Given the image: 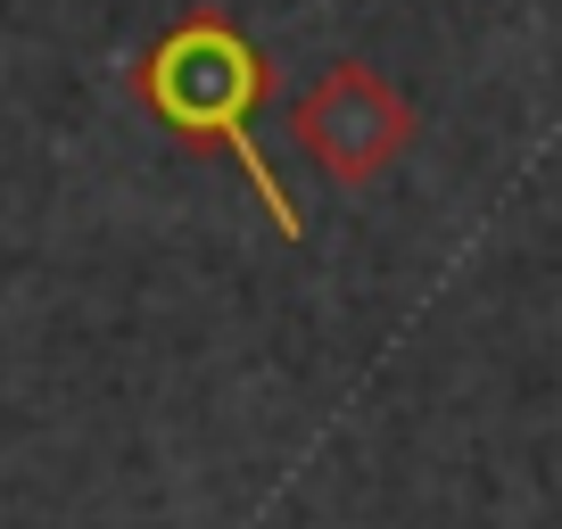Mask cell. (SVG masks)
Listing matches in <instances>:
<instances>
[{
	"instance_id": "2",
	"label": "cell",
	"mask_w": 562,
	"mask_h": 529,
	"mask_svg": "<svg viewBox=\"0 0 562 529\" xmlns=\"http://www.w3.org/2000/svg\"><path fill=\"white\" fill-rule=\"evenodd\" d=\"M290 142L306 149V166H315L323 182L364 191V182H381L389 166L414 149V100H405L381 67L339 58V67H323L315 83L290 100Z\"/></svg>"
},
{
	"instance_id": "1",
	"label": "cell",
	"mask_w": 562,
	"mask_h": 529,
	"mask_svg": "<svg viewBox=\"0 0 562 529\" xmlns=\"http://www.w3.org/2000/svg\"><path fill=\"white\" fill-rule=\"evenodd\" d=\"M265 91H273V67H265V50L224 18V9H191V18H175L149 50H140V67H133V100L149 108L182 149H224V158L248 175L257 207L273 215V232H281V240H299V207H290V191H281L273 158L257 149Z\"/></svg>"
}]
</instances>
